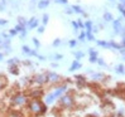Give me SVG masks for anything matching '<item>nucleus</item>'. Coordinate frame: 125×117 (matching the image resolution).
Here are the masks:
<instances>
[{
  "label": "nucleus",
  "instance_id": "obj_51",
  "mask_svg": "<svg viewBox=\"0 0 125 117\" xmlns=\"http://www.w3.org/2000/svg\"><path fill=\"white\" fill-rule=\"evenodd\" d=\"M1 47H3V45H0V49H1Z\"/></svg>",
  "mask_w": 125,
  "mask_h": 117
},
{
  "label": "nucleus",
  "instance_id": "obj_5",
  "mask_svg": "<svg viewBox=\"0 0 125 117\" xmlns=\"http://www.w3.org/2000/svg\"><path fill=\"white\" fill-rule=\"evenodd\" d=\"M46 76H47V82H51V83H57L61 79V77L54 72H47Z\"/></svg>",
  "mask_w": 125,
  "mask_h": 117
},
{
  "label": "nucleus",
  "instance_id": "obj_3",
  "mask_svg": "<svg viewBox=\"0 0 125 117\" xmlns=\"http://www.w3.org/2000/svg\"><path fill=\"white\" fill-rule=\"evenodd\" d=\"M28 102V97L25 96L24 93H15L11 97V105L13 106H24Z\"/></svg>",
  "mask_w": 125,
  "mask_h": 117
},
{
  "label": "nucleus",
  "instance_id": "obj_13",
  "mask_svg": "<svg viewBox=\"0 0 125 117\" xmlns=\"http://www.w3.org/2000/svg\"><path fill=\"white\" fill-rule=\"evenodd\" d=\"M9 72L11 73V74H14V76H18V74H19L18 64H13V65H10V68H9Z\"/></svg>",
  "mask_w": 125,
  "mask_h": 117
},
{
  "label": "nucleus",
  "instance_id": "obj_4",
  "mask_svg": "<svg viewBox=\"0 0 125 117\" xmlns=\"http://www.w3.org/2000/svg\"><path fill=\"white\" fill-rule=\"evenodd\" d=\"M60 105H61V107H63V108H72L73 106H75V99H73V97L72 96H61L60 97Z\"/></svg>",
  "mask_w": 125,
  "mask_h": 117
},
{
  "label": "nucleus",
  "instance_id": "obj_52",
  "mask_svg": "<svg viewBox=\"0 0 125 117\" xmlns=\"http://www.w3.org/2000/svg\"><path fill=\"white\" fill-rule=\"evenodd\" d=\"M1 1H5V0H1Z\"/></svg>",
  "mask_w": 125,
  "mask_h": 117
},
{
  "label": "nucleus",
  "instance_id": "obj_47",
  "mask_svg": "<svg viewBox=\"0 0 125 117\" xmlns=\"http://www.w3.org/2000/svg\"><path fill=\"white\" fill-rule=\"evenodd\" d=\"M3 58H4V54H3V53H0V61H3Z\"/></svg>",
  "mask_w": 125,
  "mask_h": 117
},
{
  "label": "nucleus",
  "instance_id": "obj_18",
  "mask_svg": "<svg viewBox=\"0 0 125 117\" xmlns=\"http://www.w3.org/2000/svg\"><path fill=\"white\" fill-rule=\"evenodd\" d=\"M104 19H105L106 21H113V20H114V19H113V14L106 11V13L104 14Z\"/></svg>",
  "mask_w": 125,
  "mask_h": 117
},
{
  "label": "nucleus",
  "instance_id": "obj_36",
  "mask_svg": "<svg viewBox=\"0 0 125 117\" xmlns=\"http://www.w3.org/2000/svg\"><path fill=\"white\" fill-rule=\"evenodd\" d=\"M53 57H54L53 59H56V61H60V59H62V58H63V55H62V54H54Z\"/></svg>",
  "mask_w": 125,
  "mask_h": 117
},
{
  "label": "nucleus",
  "instance_id": "obj_6",
  "mask_svg": "<svg viewBox=\"0 0 125 117\" xmlns=\"http://www.w3.org/2000/svg\"><path fill=\"white\" fill-rule=\"evenodd\" d=\"M38 24H39V20L37 19L35 17H32L29 20H27V30H32V29H34V28H37L38 27Z\"/></svg>",
  "mask_w": 125,
  "mask_h": 117
},
{
  "label": "nucleus",
  "instance_id": "obj_16",
  "mask_svg": "<svg viewBox=\"0 0 125 117\" xmlns=\"http://www.w3.org/2000/svg\"><path fill=\"white\" fill-rule=\"evenodd\" d=\"M85 28L87 29V33H92V21L89 20L85 23Z\"/></svg>",
  "mask_w": 125,
  "mask_h": 117
},
{
  "label": "nucleus",
  "instance_id": "obj_41",
  "mask_svg": "<svg viewBox=\"0 0 125 117\" xmlns=\"http://www.w3.org/2000/svg\"><path fill=\"white\" fill-rule=\"evenodd\" d=\"M8 24V20H5V19H0V25H6Z\"/></svg>",
  "mask_w": 125,
  "mask_h": 117
},
{
  "label": "nucleus",
  "instance_id": "obj_37",
  "mask_svg": "<svg viewBox=\"0 0 125 117\" xmlns=\"http://www.w3.org/2000/svg\"><path fill=\"white\" fill-rule=\"evenodd\" d=\"M25 35H27V29L20 33V39H25Z\"/></svg>",
  "mask_w": 125,
  "mask_h": 117
},
{
  "label": "nucleus",
  "instance_id": "obj_30",
  "mask_svg": "<svg viewBox=\"0 0 125 117\" xmlns=\"http://www.w3.org/2000/svg\"><path fill=\"white\" fill-rule=\"evenodd\" d=\"M86 38L89 39L90 42L95 40V36H94V34H92V33H86Z\"/></svg>",
  "mask_w": 125,
  "mask_h": 117
},
{
  "label": "nucleus",
  "instance_id": "obj_39",
  "mask_svg": "<svg viewBox=\"0 0 125 117\" xmlns=\"http://www.w3.org/2000/svg\"><path fill=\"white\" fill-rule=\"evenodd\" d=\"M10 117H21V115L18 113V112H11L10 113Z\"/></svg>",
  "mask_w": 125,
  "mask_h": 117
},
{
  "label": "nucleus",
  "instance_id": "obj_10",
  "mask_svg": "<svg viewBox=\"0 0 125 117\" xmlns=\"http://www.w3.org/2000/svg\"><path fill=\"white\" fill-rule=\"evenodd\" d=\"M75 78H76V81H77V86L78 87H83V86L87 84V81H86V78L83 76H76Z\"/></svg>",
  "mask_w": 125,
  "mask_h": 117
},
{
  "label": "nucleus",
  "instance_id": "obj_50",
  "mask_svg": "<svg viewBox=\"0 0 125 117\" xmlns=\"http://www.w3.org/2000/svg\"><path fill=\"white\" fill-rule=\"evenodd\" d=\"M120 1H121V3H124V0H120Z\"/></svg>",
  "mask_w": 125,
  "mask_h": 117
},
{
  "label": "nucleus",
  "instance_id": "obj_26",
  "mask_svg": "<svg viewBox=\"0 0 125 117\" xmlns=\"http://www.w3.org/2000/svg\"><path fill=\"white\" fill-rule=\"evenodd\" d=\"M97 44H99V45H101V47L109 48V43H107V42H104V40H97Z\"/></svg>",
  "mask_w": 125,
  "mask_h": 117
},
{
  "label": "nucleus",
  "instance_id": "obj_29",
  "mask_svg": "<svg viewBox=\"0 0 125 117\" xmlns=\"http://www.w3.org/2000/svg\"><path fill=\"white\" fill-rule=\"evenodd\" d=\"M78 39H80L81 42H85V39H86V33H85V32L80 33V35H78Z\"/></svg>",
  "mask_w": 125,
  "mask_h": 117
},
{
  "label": "nucleus",
  "instance_id": "obj_15",
  "mask_svg": "<svg viewBox=\"0 0 125 117\" xmlns=\"http://www.w3.org/2000/svg\"><path fill=\"white\" fill-rule=\"evenodd\" d=\"M42 94H43V92H42V90H35V91H33L29 96H31L32 98H38V97H42Z\"/></svg>",
  "mask_w": 125,
  "mask_h": 117
},
{
  "label": "nucleus",
  "instance_id": "obj_27",
  "mask_svg": "<svg viewBox=\"0 0 125 117\" xmlns=\"http://www.w3.org/2000/svg\"><path fill=\"white\" fill-rule=\"evenodd\" d=\"M105 76L102 74V73H95V74L92 76V78H95V79H102Z\"/></svg>",
  "mask_w": 125,
  "mask_h": 117
},
{
  "label": "nucleus",
  "instance_id": "obj_14",
  "mask_svg": "<svg viewBox=\"0 0 125 117\" xmlns=\"http://www.w3.org/2000/svg\"><path fill=\"white\" fill-rule=\"evenodd\" d=\"M71 8H72V10H73V13H78V14H83V15H85V10L82 9V8H81V6H78V5H72L71 6Z\"/></svg>",
  "mask_w": 125,
  "mask_h": 117
},
{
  "label": "nucleus",
  "instance_id": "obj_32",
  "mask_svg": "<svg viewBox=\"0 0 125 117\" xmlns=\"http://www.w3.org/2000/svg\"><path fill=\"white\" fill-rule=\"evenodd\" d=\"M33 43H34V45H35V49H38L41 47V43H39V40L37 39V38H33Z\"/></svg>",
  "mask_w": 125,
  "mask_h": 117
},
{
  "label": "nucleus",
  "instance_id": "obj_40",
  "mask_svg": "<svg viewBox=\"0 0 125 117\" xmlns=\"http://www.w3.org/2000/svg\"><path fill=\"white\" fill-rule=\"evenodd\" d=\"M89 61H90L91 63H95V62L97 61V57H90V58H89Z\"/></svg>",
  "mask_w": 125,
  "mask_h": 117
},
{
  "label": "nucleus",
  "instance_id": "obj_45",
  "mask_svg": "<svg viewBox=\"0 0 125 117\" xmlns=\"http://www.w3.org/2000/svg\"><path fill=\"white\" fill-rule=\"evenodd\" d=\"M72 25H73V28H75V30H77V29H78V25H77L76 21H72Z\"/></svg>",
  "mask_w": 125,
  "mask_h": 117
},
{
  "label": "nucleus",
  "instance_id": "obj_43",
  "mask_svg": "<svg viewBox=\"0 0 125 117\" xmlns=\"http://www.w3.org/2000/svg\"><path fill=\"white\" fill-rule=\"evenodd\" d=\"M64 13L66 14H72L73 10H72V8H68V9H64Z\"/></svg>",
  "mask_w": 125,
  "mask_h": 117
},
{
  "label": "nucleus",
  "instance_id": "obj_23",
  "mask_svg": "<svg viewBox=\"0 0 125 117\" xmlns=\"http://www.w3.org/2000/svg\"><path fill=\"white\" fill-rule=\"evenodd\" d=\"M18 63H19V59H18V58H11V59H9V61H8V64H9V65L18 64Z\"/></svg>",
  "mask_w": 125,
  "mask_h": 117
},
{
  "label": "nucleus",
  "instance_id": "obj_17",
  "mask_svg": "<svg viewBox=\"0 0 125 117\" xmlns=\"http://www.w3.org/2000/svg\"><path fill=\"white\" fill-rule=\"evenodd\" d=\"M21 50H23V53H25L28 55H32V49L29 48L28 45H23V47H21Z\"/></svg>",
  "mask_w": 125,
  "mask_h": 117
},
{
  "label": "nucleus",
  "instance_id": "obj_2",
  "mask_svg": "<svg viewBox=\"0 0 125 117\" xmlns=\"http://www.w3.org/2000/svg\"><path fill=\"white\" fill-rule=\"evenodd\" d=\"M66 90H67V87H66V86H61V87H58V88H56L52 93H49L48 96H47L46 102H47L48 105L53 103V102H54L58 97H61V96H62V93H63V92H66Z\"/></svg>",
  "mask_w": 125,
  "mask_h": 117
},
{
  "label": "nucleus",
  "instance_id": "obj_11",
  "mask_svg": "<svg viewBox=\"0 0 125 117\" xmlns=\"http://www.w3.org/2000/svg\"><path fill=\"white\" fill-rule=\"evenodd\" d=\"M48 5H49V0H38V4H37L38 9H46L48 8Z\"/></svg>",
  "mask_w": 125,
  "mask_h": 117
},
{
  "label": "nucleus",
  "instance_id": "obj_24",
  "mask_svg": "<svg viewBox=\"0 0 125 117\" xmlns=\"http://www.w3.org/2000/svg\"><path fill=\"white\" fill-rule=\"evenodd\" d=\"M115 71H116L117 73H124V72H125V69H124V67H123V64H119V65H116Z\"/></svg>",
  "mask_w": 125,
  "mask_h": 117
},
{
  "label": "nucleus",
  "instance_id": "obj_33",
  "mask_svg": "<svg viewBox=\"0 0 125 117\" xmlns=\"http://www.w3.org/2000/svg\"><path fill=\"white\" fill-rule=\"evenodd\" d=\"M76 23H77V25H78V28H80V29H83V28H85V24L82 23V20H81V19H78V20L76 21Z\"/></svg>",
  "mask_w": 125,
  "mask_h": 117
},
{
  "label": "nucleus",
  "instance_id": "obj_49",
  "mask_svg": "<svg viewBox=\"0 0 125 117\" xmlns=\"http://www.w3.org/2000/svg\"><path fill=\"white\" fill-rule=\"evenodd\" d=\"M87 117H95V116H87Z\"/></svg>",
  "mask_w": 125,
  "mask_h": 117
},
{
  "label": "nucleus",
  "instance_id": "obj_28",
  "mask_svg": "<svg viewBox=\"0 0 125 117\" xmlns=\"http://www.w3.org/2000/svg\"><path fill=\"white\" fill-rule=\"evenodd\" d=\"M68 44H70V47H71V48H76L77 40H76V39H71V40L68 42Z\"/></svg>",
  "mask_w": 125,
  "mask_h": 117
},
{
  "label": "nucleus",
  "instance_id": "obj_22",
  "mask_svg": "<svg viewBox=\"0 0 125 117\" xmlns=\"http://www.w3.org/2000/svg\"><path fill=\"white\" fill-rule=\"evenodd\" d=\"M18 24H20V25H24V27H27V20L23 18V17H19L18 18Z\"/></svg>",
  "mask_w": 125,
  "mask_h": 117
},
{
  "label": "nucleus",
  "instance_id": "obj_54",
  "mask_svg": "<svg viewBox=\"0 0 125 117\" xmlns=\"http://www.w3.org/2000/svg\"><path fill=\"white\" fill-rule=\"evenodd\" d=\"M33 1H35V0H33Z\"/></svg>",
  "mask_w": 125,
  "mask_h": 117
},
{
  "label": "nucleus",
  "instance_id": "obj_44",
  "mask_svg": "<svg viewBox=\"0 0 125 117\" xmlns=\"http://www.w3.org/2000/svg\"><path fill=\"white\" fill-rule=\"evenodd\" d=\"M57 3H60V4H67L68 0H56Z\"/></svg>",
  "mask_w": 125,
  "mask_h": 117
},
{
  "label": "nucleus",
  "instance_id": "obj_46",
  "mask_svg": "<svg viewBox=\"0 0 125 117\" xmlns=\"http://www.w3.org/2000/svg\"><path fill=\"white\" fill-rule=\"evenodd\" d=\"M4 84H5V83H3V82H1V79H0V91H1V88L4 87Z\"/></svg>",
  "mask_w": 125,
  "mask_h": 117
},
{
  "label": "nucleus",
  "instance_id": "obj_53",
  "mask_svg": "<svg viewBox=\"0 0 125 117\" xmlns=\"http://www.w3.org/2000/svg\"><path fill=\"white\" fill-rule=\"evenodd\" d=\"M111 1H114V0H111Z\"/></svg>",
  "mask_w": 125,
  "mask_h": 117
},
{
  "label": "nucleus",
  "instance_id": "obj_31",
  "mask_svg": "<svg viewBox=\"0 0 125 117\" xmlns=\"http://www.w3.org/2000/svg\"><path fill=\"white\" fill-rule=\"evenodd\" d=\"M89 53H90V57H99L97 52H96V50H94V49H89Z\"/></svg>",
  "mask_w": 125,
  "mask_h": 117
},
{
  "label": "nucleus",
  "instance_id": "obj_9",
  "mask_svg": "<svg viewBox=\"0 0 125 117\" xmlns=\"http://www.w3.org/2000/svg\"><path fill=\"white\" fill-rule=\"evenodd\" d=\"M113 25H114V30H115V33H120L121 34V32H123V25H121V23H120V19H117V20H113Z\"/></svg>",
  "mask_w": 125,
  "mask_h": 117
},
{
  "label": "nucleus",
  "instance_id": "obj_19",
  "mask_svg": "<svg viewBox=\"0 0 125 117\" xmlns=\"http://www.w3.org/2000/svg\"><path fill=\"white\" fill-rule=\"evenodd\" d=\"M14 29H15V30H17L18 33H21L23 30H25V29H27V27H24V25H20V24H17Z\"/></svg>",
  "mask_w": 125,
  "mask_h": 117
},
{
  "label": "nucleus",
  "instance_id": "obj_48",
  "mask_svg": "<svg viewBox=\"0 0 125 117\" xmlns=\"http://www.w3.org/2000/svg\"><path fill=\"white\" fill-rule=\"evenodd\" d=\"M123 5H124V6H125V0H124V3H123Z\"/></svg>",
  "mask_w": 125,
  "mask_h": 117
},
{
  "label": "nucleus",
  "instance_id": "obj_12",
  "mask_svg": "<svg viewBox=\"0 0 125 117\" xmlns=\"http://www.w3.org/2000/svg\"><path fill=\"white\" fill-rule=\"evenodd\" d=\"M78 68H81V63L78 61H73L72 64H71V67H70V72H73V71H76Z\"/></svg>",
  "mask_w": 125,
  "mask_h": 117
},
{
  "label": "nucleus",
  "instance_id": "obj_25",
  "mask_svg": "<svg viewBox=\"0 0 125 117\" xmlns=\"http://www.w3.org/2000/svg\"><path fill=\"white\" fill-rule=\"evenodd\" d=\"M117 9H119V11L124 15V18H125V6L123 5V4H120V5H117Z\"/></svg>",
  "mask_w": 125,
  "mask_h": 117
},
{
  "label": "nucleus",
  "instance_id": "obj_21",
  "mask_svg": "<svg viewBox=\"0 0 125 117\" xmlns=\"http://www.w3.org/2000/svg\"><path fill=\"white\" fill-rule=\"evenodd\" d=\"M48 20H49V15L48 14H43V19H42V23H43V25H47V23H48Z\"/></svg>",
  "mask_w": 125,
  "mask_h": 117
},
{
  "label": "nucleus",
  "instance_id": "obj_8",
  "mask_svg": "<svg viewBox=\"0 0 125 117\" xmlns=\"http://www.w3.org/2000/svg\"><path fill=\"white\" fill-rule=\"evenodd\" d=\"M33 82L38 83V84H44V83H47V76L46 74H35L33 77Z\"/></svg>",
  "mask_w": 125,
  "mask_h": 117
},
{
  "label": "nucleus",
  "instance_id": "obj_42",
  "mask_svg": "<svg viewBox=\"0 0 125 117\" xmlns=\"http://www.w3.org/2000/svg\"><path fill=\"white\" fill-rule=\"evenodd\" d=\"M96 62H97V63H99L100 65H105V62H104V61H102V59H101V58H97V61H96Z\"/></svg>",
  "mask_w": 125,
  "mask_h": 117
},
{
  "label": "nucleus",
  "instance_id": "obj_7",
  "mask_svg": "<svg viewBox=\"0 0 125 117\" xmlns=\"http://www.w3.org/2000/svg\"><path fill=\"white\" fill-rule=\"evenodd\" d=\"M115 94H117L119 96V98L121 99H125V84L121 83L116 87V90H115Z\"/></svg>",
  "mask_w": 125,
  "mask_h": 117
},
{
  "label": "nucleus",
  "instance_id": "obj_35",
  "mask_svg": "<svg viewBox=\"0 0 125 117\" xmlns=\"http://www.w3.org/2000/svg\"><path fill=\"white\" fill-rule=\"evenodd\" d=\"M60 44H61V39L57 38V39L53 40V47H57V45H60Z\"/></svg>",
  "mask_w": 125,
  "mask_h": 117
},
{
  "label": "nucleus",
  "instance_id": "obj_20",
  "mask_svg": "<svg viewBox=\"0 0 125 117\" xmlns=\"http://www.w3.org/2000/svg\"><path fill=\"white\" fill-rule=\"evenodd\" d=\"M85 55L83 52H81V50H78V52H75V57H76V61H80L81 58H82Z\"/></svg>",
  "mask_w": 125,
  "mask_h": 117
},
{
  "label": "nucleus",
  "instance_id": "obj_38",
  "mask_svg": "<svg viewBox=\"0 0 125 117\" xmlns=\"http://www.w3.org/2000/svg\"><path fill=\"white\" fill-rule=\"evenodd\" d=\"M9 34L14 36V35H17V34H18V32L15 30V29H10V30H9Z\"/></svg>",
  "mask_w": 125,
  "mask_h": 117
},
{
  "label": "nucleus",
  "instance_id": "obj_1",
  "mask_svg": "<svg viewBox=\"0 0 125 117\" xmlns=\"http://www.w3.org/2000/svg\"><path fill=\"white\" fill-rule=\"evenodd\" d=\"M28 107L31 109V112H33L34 115L39 116V115H43L46 111H47V106L43 103L41 99H37V98H33L28 102Z\"/></svg>",
  "mask_w": 125,
  "mask_h": 117
},
{
  "label": "nucleus",
  "instance_id": "obj_34",
  "mask_svg": "<svg viewBox=\"0 0 125 117\" xmlns=\"http://www.w3.org/2000/svg\"><path fill=\"white\" fill-rule=\"evenodd\" d=\"M44 30H46V27H44V25L38 27V33H39V34H43V33H44Z\"/></svg>",
  "mask_w": 125,
  "mask_h": 117
}]
</instances>
